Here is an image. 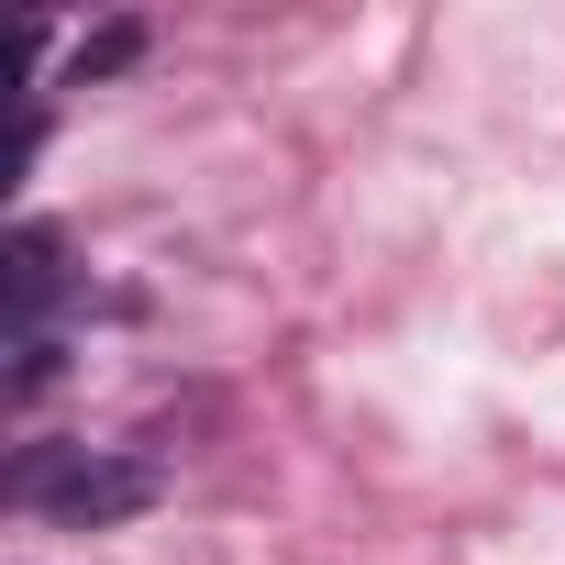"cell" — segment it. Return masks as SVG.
Wrapping results in <instances>:
<instances>
[{"mask_svg":"<svg viewBox=\"0 0 565 565\" xmlns=\"http://www.w3.org/2000/svg\"><path fill=\"white\" fill-rule=\"evenodd\" d=\"M12 510L67 521V532H111L134 510H156V466L122 444H23L12 455Z\"/></svg>","mask_w":565,"mask_h":565,"instance_id":"1","label":"cell"},{"mask_svg":"<svg viewBox=\"0 0 565 565\" xmlns=\"http://www.w3.org/2000/svg\"><path fill=\"white\" fill-rule=\"evenodd\" d=\"M56 300H67V244L45 222H23L12 233V322L23 333H56Z\"/></svg>","mask_w":565,"mask_h":565,"instance_id":"2","label":"cell"},{"mask_svg":"<svg viewBox=\"0 0 565 565\" xmlns=\"http://www.w3.org/2000/svg\"><path fill=\"white\" fill-rule=\"evenodd\" d=\"M134 56H145V23H134V12H122V23H100V34H89V45H78V56H67V78H78V89H89V78H122V67H134Z\"/></svg>","mask_w":565,"mask_h":565,"instance_id":"3","label":"cell"},{"mask_svg":"<svg viewBox=\"0 0 565 565\" xmlns=\"http://www.w3.org/2000/svg\"><path fill=\"white\" fill-rule=\"evenodd\" d=\"M56 366H67V344H56V333H12V399H45V388H56Z\"/></svg>","mask_w":565,"mask_h":565,"instance_id":"4","label":"cell"}]
</instances>
